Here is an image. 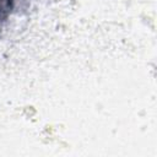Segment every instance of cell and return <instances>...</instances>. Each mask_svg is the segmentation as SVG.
<instances>
[{
    "label": "cell",
    "mask_w": 157,
    "mask_h": 157,
    "mask_svg": "<svg viewBox=\"0 0 157 157\" xmlns=\"http://www.w3.org/2000/svg\"><path fill=\"white\" fill-rule=\"evenodd\" d=\"M18 0H0V29L6 23Z\"/></svg>",
    "instance_id": "cell-1"
}]
</instances>
